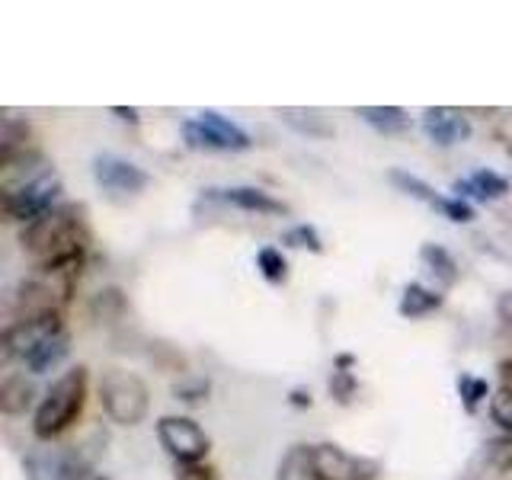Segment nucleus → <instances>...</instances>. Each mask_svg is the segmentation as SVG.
<instances>
[{"mask_svg": "<svg viewBox=\"0 0 512 480\" xmlns=\"http://www.w3.org/2000/svg\"><path fill=\"white\" fill-rule=\"evenodd\" d=\"M87 244H90V228L84 208L77 205H58L39 221L26 224L23 231V250L39 266L84 263Z\"/></svg>", "mask_w": 512, "mask_h": 480, "instance_id": "1", "label": "nucleus"}, {"mask_svg": "<svg viewBox=\"0 0 512 480\" xmlns=\"http://www.w3.org/2000/svg\"><path fill=\"white\" fill-rule=\"evenodd\" d=\"M84 404H87V368L77 365L48 388L45 400L36 410V420H32V432H36L39 439L52 442L77 420Z\"/></svg>", "mask_w": 512, "mask_h": 480, "instance_id": "2", "label": "nucleus"}, {"mask_svg": "<svg viewBox=\"0 0 512 480\" xmlns=\"http://www.w3.org/2000/svg\"><path fill=\"white\" fill-rule=\"evenodd\" d=\"M100 404L106 416L119 426H138L151 410V394L135 372L125 368H109L100 378Z\"/></svg>", "mask_w": 512, "mask_h": 480, "instance_id": "3", "label": "nucleus"}, {"mask_svg": "<svg viewBox=\"0 0 512 480\" xmlns=\"http://www.w3.org/2000/svg\"><path fill=\"white\" fill-rule=\"evenodd\" d=\"M183 135L189 148L199 151H247L250 148V135L231 119H224L221 112L205 109L196 119L183 122Z\"/></svg>", "mask_w": 512, "mask_h": 480, "instance_id": "4", "label": "nucleus"}, {"mask_svg": "<svg viewBox=\"0 0 512 480\" xmlns=\"http://www.w3.org/2000/svg\"><path fill=\"white\" fill-rule=\"evenodd\" d=\"M58 196H61V180H58V173L48 170L45 176H39V180H32L13 192H4V212L10 221L32 224L52 212Z\"/></svg>", "mask_w": 512, "mask_h": 480, "instance_id": "5", "label": "nucleus"}, {"mask_svg": "<svg viewBox=\"0 0 512 480\" xmlns=\"http://www.w3.org/2000/svg\"><path fill=\"white\" fill-rule=\"evenodd\" d=\"M314 464H317L320 480H378L381 477V464L375 458L349 455L346 448L333 442L314 445Z\"/></svg>", "mask_w": 512, "mask_h": 480, "instance_id": "6", "label": "nucleus"}, {"mask_svg": "<svg viewBox=\"0 0 512 480\" xmlns=\"http://www.w3.org/2000/svg\"><path fill=\"white\" fill-rule=\"evenodd\" d=\"M93 180L109 192L112 199H128L138 196L141 189H148L151 176L144 173L132 160H122L116 154H100L93 160Z\"/></svg>", "mask_w": 512, "mask_h": 480, "instance_id": "7", "label": "nucleus"}, {"mask_svg": "<svg viewBox=\"0 0 512 480\" xmlns=\"http://www.w3.org/2000/svg\"><path fill=\"white\" fill-rule=\"evenodd\" d=\"M157 439L176 461H202L208 455V436L189 416H164L157 423Z\"/></svg>", "mask_w": 512, "mask_h": 480, "instance_id": "8", "label": "nucleus"}, {"mask_svg": "<svg viewBox=\"0 0 512 480\" xmlns=\"http://www.w3.org/2000/svg\"><path fill=\"white\" fill-rule=\"evenodd\" d=\"M26 480H84L87 464L71 448H39L23 461Z\"/></svg>", "mask_w": 512, "mask_h": 480, "instance_id": "9", "label": "nucleus"}, {"mask_svg": "<svg viewBox=\"0 0 512 480\" xmlns=\"http://www.w3.org/2000/svg\"><path fill=\"white\" fill-rule=\"evenodd\" d=\"M423 132H426L429 141L442 144V148H452V144L471 138V122L458 109L436 106V109L423 112Z\"/></svg>", "mask_w": 512, "mask_h": 480, "instance_id": "10", "label": "nucleus"}, {"mask_svg": "<svg viewBox=\"0 0 512 480\" xmlns=\"http://www.w3.org/2000/svg\"><path fill=\"white\" fill-rule=\"evenodd\" d=\"M205 199H218L224 205H237L244 212H256V215H285L288 205L279 202L276 196H269L266 189L256 186H228V189H208Z\"/></svg>", "mask_w": 512, "mask_h": 480, "instance_id": "11", "label": "nucleus"}, {"mask_svg": "<svg viewBox=\"0 0 512 480\" xmlns=\"http://www.w3.org/2000/svg\"><path fill=\"white\" fill-rule=\"evenodd\" d=\"M452 192L458 199H480V202H493V199H503L509 192V180L493 170H477L464 180H455Z\"/></svg>", "mask_w": 512, "mask_h": 480, "instance_id": "12", "label": "nucleus"}, {"mask_svg": "<svg viewBox=\"0 0 512 480\" xmlns=\"http://www.w3.org/2000/svg\"><path fill=\"white\" fill-rule=\"evenodd\" d=\"M442 295L439 292H432V288L420 285V282H410L404 288V295H400V304H397V311L400 317H410V320H420L432 311H439L442 308Z\"/></svg>", "mask_w": 512, "mask_h": 480, "instance_id": "13", "label": "nucleus"}, {"mask_svg": "<svg viewBox=\"0 0 512 480\" xmlns=\"http://www.w3.org/2000/svg\"><path fill=\"white\" fill-rule=\"evenodd\" d=\"M68 343H71V336L61 330V333H55V336H48L45 343H39L23 362L29 365V372H32V375H42V372H48V368H55L64 356H68V349H71Z\"/></svg>", "mask_w": 512, "mask_h": 480, "instance_id": "14", "label": "nucleus"}, {"mask_svg": "<svg viewBox=\"0 0 512 480\" xmlns=\"http://www.w3.org/2000/svg\"><path fill=\"white\" fill-rule=\"evenodd\" d=\"M356 116L365 125H372L375 132H381V135H397V132H404V128L410 125L407 112L400 106H359Z\"/></svg>", "mask_w": 512, "mask_h": 480, "instance_id": "15", "label": "nucleus"}, {"mask_svg": "<svg viewBox=\"0 0 512 480\" xmlns=\"http://www.w3.org/2000/svg\"><path fill=\"white\" fill-rule=\"evenodd\" d=\"M279 480H320L314 464V445H292L279 464Z\"/></svg>", "mask_w": 512, "mask_h": 480, "instance_id": "16", "label": "nucleus"}, {"mask_svg": "<svg viewBox=\"0 0 512 480\" xmlns=\"http://www.w3.org/2000/svg\"><path fill=\"white\" fill-rule=\"evenodd\" d=\"M32 384L26 381V375H7L4 384H0V410L16 416L23 413L29 404H32Z\"/></svg>", "mask_w": 512, "mask_h": 480, "instance_id": "17", "label": "nucleus"}, {"mask_svg": "<svg viewBox=\"0 0 512 480\" xmlns=\"http://www.w3.org/2000/svg\"><path fill=\"white\" fill-rule=\"evenodd\" d=\"M420 260L429 266V272H432V276H436L442 285H455V282H458V263H455V256L448 253L445 247H439V244H423Z\"/></svg>", "mask_w": 512, "mask_h": 480, "instance_id": "18", "label": "nucleus"}, {"mask_svg": "<svg viewBox=\"0 0 512 480\" xmlns=\"http://www.w3.org/2000/svg\"><path fill=\"white\" fill-rule=\"evenodd\" d=\"M282 119L292 125V128H298L301 135H311V138H327V135H333V125L324 116H317V112L282 109Z\"/></svg>", "mask_w": 512, "mask_h": 480, "instance_id": "19", "label": "nucleus"}, {"mask_svg": "<svg viewBox=\"0 0 512 480\" xmlns=\"http://www.w3.org/2000/svg\"><path fill=\"white\" fill-rule=\"evenodd\" d=\"M388 180H391L400 192H407V196L420 199V202H426V205H432V208H436V202L442 199L439 192L432 189L429 183H423L420 176H413V173H407V170H391V173H388Z\"/></svg>", "mask_w": 512, "mask_h": 480, "instance_id": "20", "label": "nucleus"}, {"mask_svg": "<svg viewBox=\"0 0 512 480\" xmlns=\"http://www.w3.org/2000/svg\"><path fill=\"white\" fill-rule=\"evenodd\" d=\"M256 269H260L263 279L272 285H282L288 279V263H285L282 250H276V247H263L256 253Z\"/></svg>", "mask_w": 512, "mask_h": 480, "instance_id": "21", "label": "nucleus"}, {"mask_svg": "<svg viewBox=\"0 0 512 480\" xmlns=\"http://www.w3.org/2000/svg\"><path fill=\"white\" fill-rule=\"evenodd\" d=\"M282 244L285 247H295V250H311V253H324V240H320L314 224H295L282 234Z\"/></svg>", "mask_w": 512, "mask_h": 480, "instance_id": "22", "label": "nucleus"}, {"mask_svg": "<svg viewBox=\"0 0 512 480\" xmlns=\"http://www.w3.org/2000/svg\"><path fill=\"white\" fill-rule=\"evenodd\" d=\"M458 394H461V404L468 413H474L484 400L490 397V384L484 378H474V375H461L458 378Z\"/></svg>", "mask_w": 512, "mask_h": 480, "instance_id": "23", "label": "nucleus"}, {"mask_svg": "<svg viewBox=\"0 0 512 480\" xmlns=\"http://www.w3.org/2000/svg\"><path fill=\"white\" fill-rule=\"evenodd\" d=\"M356 391H359V381L349 368H336V372L330 375V394L340 400V404H349V400L356 397Z\"/></svg>", "mask_w": 512, "mask_h": 480, "instance_id": "24", "label": "nucleus"}, {"mask_svg": "<svg viewBox=\"0 0 512 480\" xmlns=\"http://www.w3.org/2000/svg\"><path fill=\"white\" fill-rule=\"evenodd\" d=\"M490 413H493V423H500L509 436H512V394L500 391L490 400Z\"/></svg>", "mask_w": 512, "mask_h": 480, "instance_id": "25", "label": "nucleus"}, {"mask_svg": "<svg viewBox=\"0 0 512 480\" xmlns=\"http://www.w3.org/2000/svg\"><path fill=\"white\" fill-rule=\"evenodd\" d=\"M218 474L202 461H176V480H215Z\"/></svg>", "mask_w": 512, "mask_h": 480, "instance_id": "26", "label": "nucleus"}, {"mask_svg": "<svg viewBox=\"0 0 512 480\" xmlns=\"http://www.w3.org/2000/svg\"><path fill=\"white\" fill-rule=\"evenodd\" d=\"M173 394L180 400H189V404H196V400H202L208 394V384L205 381H196V384H176Z\"/></svg>", "mask_w": 512, "mask_h": 480, "instance_id": "27", "label": "nucleus"}, {"mask_svg": "<svg viewBox=\"0 0 512 480\" xmlns=\"http://www.w3.org/2000/svg\"><path fill=\"white\" fill-rule=\"evenodd\" d=\"M500 384H503L506 394H512V362H503L500 365Z\"/></svg>", "mask_w": 512, "mask_h": 480, "instance_id": "28", "label": "nucleus"}, {"mask_svg": "<svg viewBox=\"0 0 512 480\" xmlns=\"http://www.w3.org/2000/svg\"><path fill=\"white\" fill-rule=\"evenodd\" d=\"M292 404H295V407H311V394H304L301 388H295V391H292Z\"/></svg>", "mask_w": 512, "mask_h": 480, "instance_id": "29", "label": "nucleus"}, {"mask_svg": "<svg viewBox=\"0 0 512 480\" xmlns=\"http://www.w3.org/2000/svg\"><path fill=\"white\" fill-rule=\"evenodd\" d=\"M112 112H116L119 119H128V122H132V125L138 122V109H122V106H116V109H112Z\"/></svg>", "mask_w": 512, "mask_h": 480, "instance_id": "30", "label": "nucleus"}, {"mask_svg": "<svg viewBox=\"0 0 512 480\" xmlns=\"http://www.w3.org/2000/svg\"><path fill=\"white\" fill-rule=\"evenodd\" d=\"M500 314H503L506 320H512V295H503V301H500Z\"/></svg>", "mask_w": 512, "mask_h": 480, "instance_id": "31", "label": "nucleus"}, {"mask_svg": "<svg viewBox=\"0 0 512 480\" xmlns=\"http://www.w3.org/2000/svg\"><path fill=\"white\" fill-rule=\"evenodd\" d=\"M96 480H106V477H96Z\"/></svg>", "mask_w": 512, "mask_h": 480, "instance_id": "32", "label": "nucleus"}]
</instances>
